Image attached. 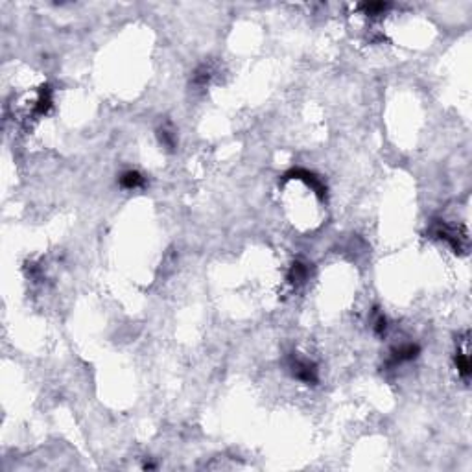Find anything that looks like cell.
<instances>
[{"label": "cell", "instance_id": "obj_1", "mask_svg": "<svg viewBox=\"0 0 472 472\" xmlns=\"http://www.w3.org/2000/svg\"><path fill=\"white\" fill-rule=\"evenodd\" d=\"M293 375L299 378V380L306 382V384H314L317 380L316 378V369L314 365H310L308 362H301V360H295L293 362Z\"/></svg>", "mask_w": 472, "mask_h": 472}, {"label": "cell", "instance_id": "obj_2", "mask_svg": "<svg viewBox=\"0 0 472 472\" xmlns=\"http://www.w3.org/2000/svg\"><path fill=\"white\" fill-rule=\"evenodd\" d=\"M120 183H122V187H126V188H139V187H142L144 179H142V175H140L139 172H126L120 177Z\"/></svg>", "mask_w": 472, "mask_h": 472}, {"label": "cell", "instance_id": "obj_3", "mask_svg": "<svg viewBox=\"0 0 472 472\" xmlns=\"http://www.w3.org/2000/svg\"><path fill=\"white\" fill-rule=\"evenodd\" d=\"M457 369H459V373L465 378H468V375H470V362H468L467 354H457Z\"/></svg>", "mask_w": 472, "mask_h": 472}]
</instances>
